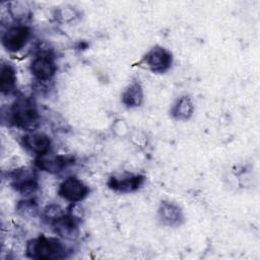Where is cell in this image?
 Listing matches in <instances>:
<instances>
[{"label": "cell", "instance_id": "6da1fadb", "mask_svg": "<svg viewBox=\"0 0 260 260\" xmlns=\"http://www.w3.org/2000/svg\"><path fill=\"white\" fill-rule=\"evenodd\" d=\"M64 248L56 238L41 236L27 243L26 255L38 260H53L63 257Z\"/></svg>", "mask_w": 260, "mask_h": 260}, {"label": "cell", "instance_id": "7a4b0ae2", "mask_svg": "<svg viewBox=\"0 0 260 260\" xmlns=\"http://www.w3.org/2000/svg\"><path fill=\"white\" fill-rule=\"evenodd\" d=\"M11 120L17 127L32 130L38 126L39 113L32 102L27 99H20L11 108Z\"/></svg>", "mask_w": 260, "mask_h": 260}, {"label": "cell", "instance_id": "3957f363", "mask_svg": "<svg viewBox=\"0 0 260 260\" xmlns=\"http://www.w3.org/2000/svg\"><path fill=\"white\" fill-rule=\"evenodd\" d=\"M88 192L87 186L75 177L65 179L59 188V195L70 202L81 201L87 196Z\"/></svg>", "mask_w": 260, "mask_h": 260}, {"label": "cell", "instance_id": "277c9868", "mask_svg": "<svg viewBox=\"0 0 260 260\" xmlns=\"http://www.w3.org/2000/svg\"><path fill=\"white\" fill-rule=\"evenodd\" d=\"M29 35L30 30L25 25L12 26L3 35L2 44L6 50L17 52L26 44Z\"/></svg>", "mask_w": 260, "mask_h": 260}, {"label": "cell", "instance_id": "5b68a950", "mask_svg": "<svg viewBox=\"0 0 260 260\" xmlns=\"http://www.w3.org/2000/svg\"><path fill=\"white\" fill-rule=\"evenodd\" d=\"M145 62L147 66L153 72H164L172 64V55L169 51L161 47H155L151 49L145 56Z\"/></svg>", "mask_w": 260, "mask_h": 260}, {"label": "cell", "instance_id": "8992f818", "mask_svg": "<svg viewBox=\"0 0 260 260\" xmlns=\"http://www.w3.org/2000/svg\"><path fill=\"white\" fill-rule=\"evenodd\" d=\"M30 71L38 80L47 81L55 74L56 65L48 55H41L31 62Z\"/></svg>", "mask_w": 260, "mask_h": 260}, {"label": "cell", "instance_id": "52a82bcc", "mask_svg": "<svg viewBox=\"0 0 260 260\" xmlns=\"http://www.w3.org/2000/svg\"><path fill=\"white\" fill-rule=\"evenodd\" d=\"M13 187L22 194H31L38 187L36 176L31 170L21 169L17 170L12 175Z\"/></svg>", "mask_w": 260, "mask_h": 260}, {"label": "cell", "instance_id": "ba28073f", "mask_svg": "<svg viewBox=\"0 0 260 260\" xmlns=\"http://www.w3.org/2000/svg\"><path fill=\"white\" fill-rule=\"evenodd\" d=\"M24 146L39 156L46 155L51 148L50 138L43 133H35L23 137Z\"/></svg>", "mask_w": 260, "mask_h": 260}, {"label": "cell", "instance_id": "9c48e42d", "mask_svg": "<svg viewBox=\"0 0 260 260\" xmlns=\"http://www.w3.org/2000/svg\"><path fill=\"white\" fill-rule=\"evenodd\" d=\"M56 234L65 239H74L77 237L78 228L75 218L72 215H61L53 222Z\"/></svg>", "mask_w": 260, "mask_h": 260}, {"label": "cell", "instance_id": "30bf717a", "mask_svg": "<svg viewBox=\"0 0 260 260\" xmlns=\"http://www.w3.org/2000/svg\"><path fill=\"white\" fill-rule=\"evenodd\" d=\"M72 162V158L59 155V156H54V157H45L44 156H39V158L36 159V165L49 173H59L61 170H63L68 164Z\"/></svg>", "mask_w": 260, "mask_h": 260}, {"label": "cell", "instance_id": "8fae6325", "mask_svg": "<svg viewBox=\"0 0 260 260\" xmlns=\"http://www.w3.org/2000/svg\"><path fill=\"white\" fill-rule=\"evenodd\" d=\"M144 177L143 176H135L131 178H126V179H116L112 178L109 182V186L114 189L118 190L121 192H131L137 190L140 185L143 183Z\"/></svg>", "mask_w": 260, "mask_h": 260}, {"label": "cell", "instance_id": "7c38bea8", "mask_svg": "<svg viewBox=\"0 0 260 260\" xmlns=\"http://www.w3.org/2000/svg\"><path fill=\"white\" fill-rule=\"evenodd\" d=\"M15 84V71L9 64L2 65L0 70V90L3 93H8L12 90Z\"/></svg>", "mask_w": 260, "mask_h": 260}, {"label": "cell", "instance_id": "4fadbf2b", "mask_svg": "<svg viewBox=\"0 0 260 260\" xmlns=\"http://www.w3.org/2000/svg\"><path fill=\"white\" fill-rule=\"evenodd\" d=\"M143 99L142 89L138 83L131 84L123 93L122 102L127 107H138L141 105Z\"/></svg>", "mask_w": 260, "mask_h": 260}, {"label": "cell", "instance_id": "5bb4252c", "mask_svg": "<svg viewBox=\"0 0 260 260\" xmlns=\"http://www.w3.org/2000/svg\"><path fill=\"white\" fill-rule=\"evenodd\" d=\"M159 214L162 220L168 224H175L178 223L181 219V211L179 207L173 203L167 202L162 203L159 209Z\"/></svg>", "mask_w": 260, "mask_h": 260}, {"label": "cell", "instance_id": "9a60e30c", "mask_svg": "<svg viewBox=\"0 0 260 260\" xmlns=\"http://www.w3.org/2000/svg\"><path fill=\"white\" fill-rule=\"evenodd\" d=\"M193 112V104L189 98L180 99L173 110V115L180 120L188 119Z\"/></svg>", "mask_w": 260, "mask_h": 260}]
</instances>
